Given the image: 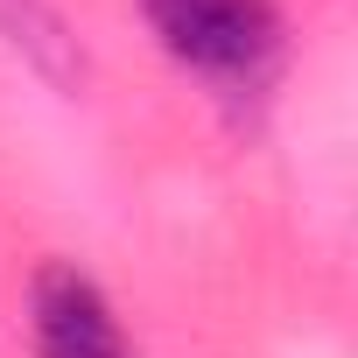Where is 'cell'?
<instances>
[{
    "label": "cell",
    "mask_w": 358,
    "mask_h": 358,
    "mask_svg": "<svg viewBox=\"0 0 358 358\" xmlns=\"http://www.w3.org/2000/svg\"><path fill=\"white\" fill-rule=\"evenodd\" d=\"M148 22L176 64L204 78H253L281 43L274 0H148Z\"/></svg>",
    "instance_id": "1"
},
{
    "label": "cell",
    "mask_w": 358,
    "mask_h": 358,
    "mask_svg": "<svg viewBox=\"0 0 358 358\" xmlns=\"http://www.w3.org/2000/svg\"><path fill=\"white\" fill-rule=\"evenodd\" d=\"M29 309H36V358H134L113 302L78 267H43Z\"/></svg>",
    "instance_id": "2"
}]
</instances>
